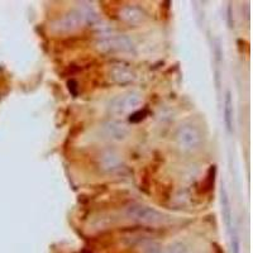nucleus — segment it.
Returning <instances> with one entry per match:
<instances>
[{"mask_svg":"<svg viewBox=\"0 0 253 253\" xmlns=\"http://www.w3.org/2000/svg\"><path fill=\"white\" fill-rule=\"evenodd\" d=\"M98 19L96 14L90 8H76L70 10L53 24V29L57 33H70L86 26L87 23H94Z\"/></svg>","mask_w":253,"mask_h":253,"instance_id":"f257e3e1","label":"nucleus"},{"mask_svg":"<svg viewBox=\"0 0 253 253\" xmlns=\"http://www.w3.org/2000/svg\"><path fill=\"white\" fill-rule=\"evenodd\" d=\"M96 47L103 53H123L135 55L134 42L124 35H109L100 38L96 42Z\"/></svg>","mask_w":253,"mask_h":253,"instance_id":"f03ea898","label":"nucleus"},{"mask_svg":"<svg viewBox=\"0 0 253 253\" xmlns=\"http://www.w3.org/2000/svg\"><path fill=\"white\" fill-rule=\"evenodd\" d=\"M126 214L129 219L144 225H158L166 220V215L161 211H158L150 205L139 204V203L129 205L126 208Z\"/></svg>","mask_w":253,"mask_h":253,"instance_id":"7ed1b4c3","label":"nucleus"},{"mask_svg":"<svg viewBox=\"0 0 253 253\" xmlns=\"http://www.w3.org/2000/svg\"><path fill=\"white\" fill-rule=\"evenodd\" d=\"M175 139L178 148L185 153L195 152L202 147L203 143V135L200 130L190 124H185L178 128Z\"/></svg>","mask_w":253,"mask_h":253,"instance_id":"20e7f679","label":"nucleus"},{"mask_svg":"<svg viewBox=\"0 0 253 253\" xmlns=\"http://www.w3.org/2000/svg\"><path fill=\"white\" fill-rule=\"evenodd\" d=\"M141 103L142 98L139 92L128 91L113 99L108 109H109L110 114L114 117H121V115H126L130 112H135Z\"/></svg>","mask_w":253,"mask_h":253,"instance_id":"39448f33","label":"nucleus"},{"mask_svg":"<svg viewBox=\"0 0 253 253\" xmlns=\"http://www.w3.org/2000/svg\"><path fill=\"white\" fill-rule=\"evenodd\" d=\"M121 19L130 26H138L147 19V14L139 6L126 5L121 10Z\"/></svg>","mask_w":253,"mask_h":253,"instance_id":"423d86ee","label":"nucleus"},{"mask_svg":"<svg viewBox=\"0 0 253 253\" xmlns=\"http://www.w3.org/2000/svg\"><path fill=\"white\" fill-rule=\"evenodd\" d=\"M110 80L119 85H128L133 83L135 79V74L128 66L124 65H114L109 71Z\"/></svg>","mask_w":253,"mask_h":253,"instance_id":"0eeeda50","label":"nucleus"},{"mask_svg":"<svg viewBox=\"0 0 253 253\" xmlns=\"http://www.w3.org/2000/svg\"><path fill=\"white\" fill-rule=\"evenodd\" d=\"M233 118H234V108H233V98L232 92L227 91L224 99V123L227 126V130L229 133L233 132Z\"/></svg>","mask_w":253,"mask_h":253,"instance_id":"6e6552de","label":"nucleus"},{"mask_svg":"<svg viewBox=\"0 0 253 253\" xmlns=\"http://www.w3.org/2000/svg\"><path fill=\"white\" fill-rule=\"evenodd\" d=\"M221 213L224 218L225 225L228 229H232V208H230V200L228 196V191L224 186H221Z\"/></svg>","mask_w":253,"mask_h":253,"instance_id":"1a4fd4ad","label":"nucleus"},{"mask_svg":"<svg viewBox=\"0 0 253 253\" xmlns=\"http://www.w3.org/2000/svg\"><path fill=\"white\" fill-rule=\"evenodd\" d=\"M105 130H107L108 137L117 139V141L126 138V134H128V129L126 128V126L121 123H108L105 126Z\"/></svg>","mask_w":253,"mask_h":253,"instance_id":"9d476101","label":"nucleus"},{"mask_svg":"<svg viewBox=\"0 0 253 253\" xmlns=\"http://www.w3.org/2000/svg\"><path fill=\"white\" fill-rule=\"evenodd\" d=\"M101 165H103V169L105 171H114L121 169V160L115 153L113 152H107L104 153L103 157H101Z\"/></svg>","mask_w":253,"mask_h":253,"instance_id":"9b49d317","label":"nucleus"},{"mask_svg":"<svg viewBox=\"0 0 253 253\" xmlns=\"http://www.w3.org/2000/svg\"><path fill=\"white\" fill-rule=\"evenodd\" d=\"M215 173H216V167L210 166L209 172H208L207 180L204 182V191H210L214 187V182H215Z\"/></svg>","mask_w":253,"mask_h":253,"instance_id":"f8f14e48","label":"nucleus"},{"mask_svg":"<svg viewBox=\"0 0 253 253\" xmlns=\"http://www.w3.org/2000/svg\"><path fill=\"white\" fill-rule=\"evenodd\" d=\"M166 253H193L184 243H172L169 246Z\"/></svg>","mask_w":253,"mask_h":253,"instance_id":"ddd939ff","label":"nucleus"},{"mask_svg":"<svg viewBox=\"0 0 253 253\" xmlns=\"http://www.w3.org/2000/svg\"><path fill=\"white\" fill-rule=\"evenodd\" d=\"M148 114V112L147 110H138V112H133L132 114H130V118L129 121L132 122V123H139L141 121H143L144 118H146V115Z\"/></svg>","mask_w":253,"mask_h":253,"instance_id":"4468645a","label":"nucleus"},{"mask_svg":"<svg viewBox=\"0 0 253 253\" xmlns=\"http://www.w3.org/2000/svg\"><path fill=\"white\" fill-rule=\"evenodd\" d=\"M232 253H241V242L236 233L232 236Z\"/></svg>","mask_w":253,"mask_h":253,"instance_id":"2eb2a0df","label":"nucleus"}]
</instances>
